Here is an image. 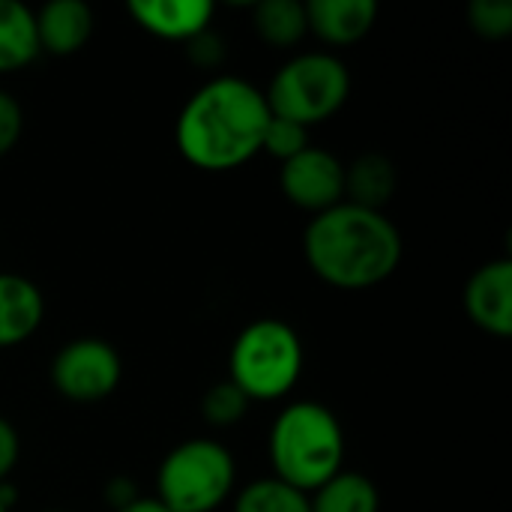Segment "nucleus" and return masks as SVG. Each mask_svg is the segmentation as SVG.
Here are the masks:
<instances>
[{"instance_id":"f257e3e1","label":"nucleus","mask_w":512,"mask_h":512,"mask_svg":"<svg viewBox=\"0 0 512 512\" xmlns=\"http://www.w3.org/2000/svg\"><path fill=\"white\" fill-rule=\"evenodd\" d=\"M270 108L264 90L237 75L204 81L180 108L174 138L180 156L210 174L234 171L261 153Z\"/></svg>"},{"instance_id":"f03ea898","label":"nucleus","mask_w":512,"mask_h":512,"mask_svg":"<svg viewBox=\"0 0 512 512\" xmlns=\"http://www.w3.org/2000/svg\"><path fill=\"white\" fill-rule=\"evenodd\" d=\"M402 234L384 210L336 204L303 231L309 270L339 291H366L387 282L402 264Z\"/></svg>"},{"instance_id":"7ed1b4c3","label":"nucleus","mask_w":512,"mask_h":512,"mask_svg":"<svg viewBox=\"0 0 512 512\" xmlns=\"http://www.w3.org/2000/svg\"><path fill=\"white\" fill-rule=\"evenodd\" d=\"M273 477L312 495L345 468V432L339 417L312 399L285 405L267 438Z\"/></svg>"},{"instance_id":"20e7f679","label":"nucleus","mask_w":512,"mask_h":512,"mask_svg":"<svg viewBox=\"0 0 512 512\" xmlns=\"http://www.w3.org/2000/svg\"><path fill=\"white\" fill-rule=\"evenodd\" d=\"M300 333L279 318H258L246 324L228 354V381L249 402L285 399L303 375Z\"/></svg>"},{"instance_id":"39448f33","label":"nucleus","mask_w":512,"mask_h":512,"mask_svg":"<svg viewBox=\"0 0 512 512\" xmlns=\"http://www.w3.org/2000/svg\"><path fill=\"white\" fill-rule=\"evenodd\" d=\"M237 486V462L216 438H189L165 453L156 501L168 512H216Z\"/></svg>"},{"instance_id":"423d86ee","label":"nucleus","mask_w":512,"mask_h":512,"mask_svg":"<svg viewBox=\"0 0 512 512\" xmlns=\"http://www.w3.org/2000/svg\"><path fill=\"white\" fill-rule=\"evenodd\" d=\"M351 96V72L345 60L330 51H303L279 66L270 87L264 90L273 117L291 120L312 129L333 114Z\"/></svg>"},{"instance_id":"0eeeda50","label":"nucleus","mask_w":512,"mask_h":512,"mask_svg":"<svg viewBox=\"0 0 512 512\" xmlns=\"http://www.w3.org/2000/svg\"><path fill=\"white\" fill-rule=\"evenodd\" d=\"M51 387L75 405H93L108 399L123 381V360L117 348L96 336L66 342L48 366Z\"/></svg>"},{"instance_id":"6e6552de","label":"nucleus","mask_w":512,"mask_h":512,"mask_svg":"<svg viewBox=\"0 0 512 512\" xmlns=\"http://www.w3.org/2000/svg\"><path fill=\"white\" fill-rule=\"evenodd\" d=\"M279 186L294 207L318 216L345 201V165L330 150L309 144L306 150L282 162Z\"/></svg>"},{"instance_id":"1a4fd4ad","label":"nucleus","mask_w":512,"mask_h":512,"mask_svg":"<svg viewBox=\"0 0 512 512\" xmlns=\"http://www.w3.org/2000/svg\"><path fill=\"white\" fill-rule=\"evenodd\" d=\"M468 318L495 339L512 336V261L495 258L477 267L465 285Z\"/></svg>"},{"instance_id":"9d476101","label":"nucleus","mask_w":512,"mask_h":512,"mask_svg":"<svg viewBox=\"0 0 512 512\" xmlns=\"http://www.w3.org/2000/svg\"><path fill=\"white\" fill-rule=\"evenodd\" d=\"M126 12L144 33L186 45L210 27L216 6L210 0H129Z\"/></svg>"},{"instance_id":"9b49d317","label":"nucleus","mask_w":512,"mask_h":512,"mask_svg":"<svg viewBox=\"0 0 512 512\" xmlns=\"http://www.w3.org/2000/svg\"><path fill=\"white\" fill-rule=\"evenodd\" d=\"M378 21L375 0H312L306 3V24L324 45H357Z\"/></svg>"},{"instance_id":"f8f14e48","label":"nucleus","mask_w":512,"mask_h":512,"mask_svg":"<svg viewBox=\"0 0 512 512\" xmlns=\"http://www.w3.org/2000/svg\"><path fill=\"white\" fill-rule=\"evenodd\" d=\"M33 18L39 54L45 51L54 57H72L93 36V9L81 0H51L33 12Z\"/></svg>"},{"instance_id":"ddd939ff","label":"nucleus","mask_w":512,"mask_h":512,"mask_svg":"<svg viewBox=\"0 0 512 512\" xmlns=\"http://www.w3.org/2000/svg\"><path fill=\"white\" fill-rule=\"evenodd\" d=\"M45 318V297L36 282L18 273H0V348L24 345Z\"/></svg>"},{"instance_id":"4468645a","label":"nucleus","mask_w":512,"mask_h":512,"mask_svg":"<svg viewBox=\"0 0 512 512\" xmlns=\"http://www.w3.org/2000/svg\"><path fill=\"white\" fill-rule=\"evenodd\" d=\"M399 186V171L384 153H363L345 168V201L369 210H384Z\"/></svg>"},{"instance_id":"2eb2a0df","label":"nucleus","mask_w":512,"mask_h":512,"mask_svg":"<svg viewBox=\"0 0 512 512\" xmlns=\"http://www.w3.org/2000/svg\"><path fill=\"white\" fill-rule=\"evenodd\" d=\"M39 57L36 18L21 0H0V75L18 72Z\"/></svg>"},{"instance_id":"dca6fc26","label":"nucleus","mask_w":512,"mask_h":512,"mask_svg":"<svg viewBox=\"0 0 512 512\" xmlns=\"http://www.w3.org/2000/svg\"><path fill=\"white\" fill-rule=\"evenodd\" d=\"M309 512H381V492L366 474L342 468L309 495Z\"/></svg>"},{"instance_id":"f3484780","label":"nucleus","mask_w":512,"mask_h":512,"mask_svg":"<svg viewBox=\"0 0 512 512\" xmlns=\"http://www.w3.org/2000/svg\"><path fill=\"white\" fill-rule=\"evenodd\" d=\"M252 9V24L255 33L276 48H291L297 42H303V36L309 33L306 24V3L297 0H261Z\"/></svg>"},{"instance_id":"a211bd4d","label":"nucleus","mask_w":512,"mask_h":512,"mask_svg":"<svg viewBox=\"0 0 512 512\" xmlns=\"http://www.w3.org/2000/svg\"><path fill=\"white\" fill-rule=\"evenodd\" d=\"M231 512H309V495L285 486L276 477H261L237 495Z\"/></svg>"},{"instance_id":"6ab92c4d","label":"nucleus","mask_w":512,"mask_h":512,"mask_svg":"<svg viewBox=\"0 0 512 512\" xmlns=\"http://www.w3.org/2000/svg\"><path fill=\"white\" fill-rule=\"evenodd\" d=\"M249 405L252 402L225 378V381H216L213 387H207V393L201 396V417L213 429H228L246 417Z\"/></svg>"},{"instance_id":"aec40b11","label":"nucleus","mask_w":512,"mask_h":512,"mask_svg":"<svg viewBox=\"0 0 512 512\" xmlns=\"http://www.w3.org/2000/svg\"><path fill=\"white\" fill-rule=\"evenodd\" d=\"M471 30L483 39H507L512 33V3L510 0H474L468 6Z\"/></svg>"},{"instance_id":"412c9836","label":"nucleus","mask_w":512,"mask_h":512,"mask_svg":"<svg viewBox=\"0 0 512 512\" xmlns=\"http://www.w3.org/2000/svg\"><path fill=\"white\" fill-rule=\"evenodd\" d=\"M306 147H309V129L270 114V123H267L264 141H261V153H267L279 162H288L291 156H297Z\"/></svg>"},{"instance_id":"4be33fe9","label":"nucleus","mask_w":512,"mask_h":512,"mask_svg":"<svg viewBox=\"0 0 512 512\" xmlns=\"http://www.w3.org/2000/svg\"><path fill=\"white\" fill-rule=\"evenodd\" d=\"M225 54H228V48H225L222 36L213 33L210 27L186 42V57H189V63L198 66V69H219L222 60H225Z\"/></svg>"},{"instance_id":"5701e85b","label":"nucleus","mask_w":512,"mask_h":512,"mask_svg":"<svg viewBox=\"0 0 512 512\" xmlns=\"http://www.w3.org/2000/svg\"><path fill=\"white\" fill-rule=\"evenodd\" d=\"M21 129H24V111L18 99L0 87V156H6L18 144Z\"/></svg>"},{"instance_id":"b1692460","label":"nucleus","mask_w":512,"mask_h":512,"mask_svg":"<svg viewBox=\"0 0 512 512\" xmlns=\"http://www.w3.org/2000/svg\"><path fill=\"white\" fill-rule=\"evenodd\" d=\"M18 459H21L18 429L6 417H0V483H9L12 471L18 468Z\"/></svg>"},{"instance_id":"393cba45","label":"nucleus","mask_w":512,"mask_h":512,"mask_svg":"<svg viewBox=\"0 0 512 512\" xmlns=\"http://www.w3.org/2000/svg\"><path fill=\"white\" fill-rule=\"evenodd\" d=\"M105 498L111 501V507H114V510H120V507L132 504V501H135V498H141V495L135 492V486H132L126 477H117V480H111V483H108Z\"/></svg>"},{"instance_id":"a878e982","label":"nucleus","mask_w":512,"mask_h":512,"mask_svg":"<svg viewBox=\"0 0 512 512\" xmlns=\"http://www.w3.org/2000/svg\"><path fill=\"white\" fill-rule=\"evenodd\" d=\"M114 512H168L156 498H135L132 504H126V507H120V510Z\"/></svg>"},{"instance_id":"bb28decb","label":"nucleus","mask_w":512,"mask_h":512,"mask_svg":"<svg viewBox=\"0 0 512 512\" xmlns=\"http://www.w3.org/2000/svg\"><path fill=\"white\" fill-rule=\"evenodd\" d=\"M0 512H9V507H6V504H3V501H0Z\"/></svg>"},{"instance_id":"cd10ccee","label":"nucleus","mask_w":512,"mask_h":512,"mask_svg":"<svg viewBox=\"0 0 512 512\" xmlns=\"http://www.w3.org/2000/svg\"><path fill=\"white\" fill-rule=\"evenodd\" d=\"M45 512H63V510H45Z\"/></svg>"}]
</instances>
